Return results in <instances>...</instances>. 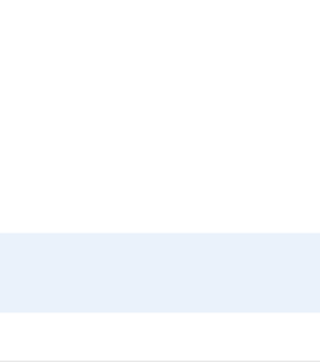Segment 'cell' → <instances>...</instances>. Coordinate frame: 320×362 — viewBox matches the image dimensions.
<instances>
[]
</instances>
